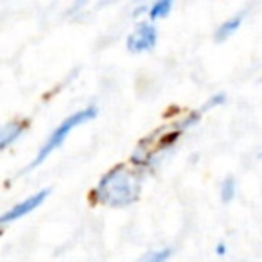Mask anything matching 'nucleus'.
Segmentation results:
<instances>
[{
    "label": "nucleus",
    "instance_id": "20e7f679",
    "mask_svg": "<svg viewBox=\"0 0 262 262\" xmlns=\"http://www.w3.org/2000/svg\"><path fill=\"white\" fill-rule=\"evenodd\" d=\"M49 194H51V190L43 189V190H40V192L33 194V196L26 198V200L20 201V203H16L15 207L9 208L8 212H4V214L0 215V225H8V223L18 221V219L26 217L27 214H31L33 210H36V208L40 207L45 200H47Z\"/></svg>",
    "mask_w": 262,
    "mask_h": 262
},
{
    "label": "nucleus",
    "instance_id": "f03ea898",
    "mask_svg": "<svg viewBox=\"0 0 262 262\" xmlns=\"http://www.w3.org/2000/svg\"><path fill=\"white\" fill-rule=\"evenodd\" d=\"M95 117H97V108H95V106H88V108H83V110H79V112H76V113H72V115L67 117V119L63 120L56 129H52V133L49 135V139L41 144L40 151H38L36 158L33 160L31 167H36V165H40L41 162L47 160V158L51 157L58 147L63 146V142L67 140V137H69L76 127H79L81 124L90 122V120L95 119Z\"/></svg>",
    "mask_w": 262,
    "mask_h": 262
},
{
    "label": "nucleus",
    "instance_id": "0eeeda50",
    "mask_svg": "<svg viewBox=\"0 0 262 262\" xmlns=\"http://www.w3.org/2000/svg\"><path fill=\"white\" fill-rule=\"evenodd\" d=\"M171 9H172V0H157V2L147 9V16H149L151 22H157V20L169 16Z\"/></svg>",
    "mask_w": 262,
    "mask_h": 262
},
{
    "label": "nucleus",
    "instance_id": "f257e3e1",
    "mask_svg": "<svg viewBox=\"0 0 262 262\" xmlns=\"http://www.w3.org/2000/svg\"><path fill=\"white\" fill-rule=\"evenodd\" d=\"M140 192V180L137 174L124 165L108 171L94 190L95 201L113 208H124L135 203Z\"/></svg>",
    "mask_w": 262,
    "mask_h": 262
},
{
    "label": "nucleus",
    "instance_id": "7ed1b4c3",
    "mask_svg": "<svg viewBox=\"0 0 262 262\" xmlns=\"http://www.w3.org/2000/svg\"><path fill=\"white\" fill-rule=\"evenodd\" d=\"M158 31L153 24L140 22L135 29L131 31L129 36L126 38V47L131 54H144L157 47Z\"/></svg>",
    "mask_w": 262,
    "mask_h": 262
},
{
    "label": "nucleus",
    "instance_id": "1a4fd4ad",
    "mask_svg": "<svg viewBox=\"0 0 262 262\" xmlns=\"http://www.w3.org/2000/svg\"><path fill=\"white\" fill-rule=\"evenodd\" d=\"M235 198V180L232 176H226L221 183V200L223 203H230Z\"/></svg>",
    "mask_w": 262,
    "mask_h": 262
},
{
    "label": "nucleus",
    "instance_id": "6e6552de",
    "mask_svg": "<svg viewBox=\"0 0 262 262\" xmlns=\"http://www.w3.org/2000/svg\"><path fill=\"white\" fill-rule=\"evenodd\" d=\"M171 257H172V248H162V250H155L146 253L140 262H167Z\"/></svg>",
    "mask_w": 262,
    "mask_h": 262
},
{
    "label": "nucleus",
    "instance_id": "423d86ee",
    "mask_svg": "<svg viewBox=\"0 0 262 262\" xmlns=\"http://www.w3.org/2000/svg\"><path fill=\"white\" fill-rule=\"evenodd\" d=\"M24 131H26V124L18 122V120L2 124V126H0V151L9 147L13 142H16Z\"/></svg>",
    "mask_w": 262,
    "mask_h": 262
},
{
    "label": "nucleus",
    "instance_id": "39448f33",
    "mask_svg": "<svg viewBox=\"0 0 262 262\" xmlns=\"http://www.w3.org/2000/svg\"><path fill=\"white\" fill-rule=\"evenodd\" d=\"M243 20H244V11H241V13H237V15H232L230 18H226L221 26H217V29H215V33H214L215 43H223V41H226L228 38H232L233 34L241 29Z\"/></svg>",
    "mask_w": 262,
    "mask_h": 262
},
{
    "label": "nucleus",
    "instance_id": "9d476101",
    "mask_svg": "<svg viewBox=\"0 0 262 262\" xmlns=\"http://www.w3.org/2000/svg\"><path fill=\"white\" fill-rule=\"evenodd\" d=\"M215 253L217 255H225L226 253V246L223 243H219L217 246H215Z\"/></svg>",
    "mask_w": 262,
    "mask_h": 262
}]
</instances>
